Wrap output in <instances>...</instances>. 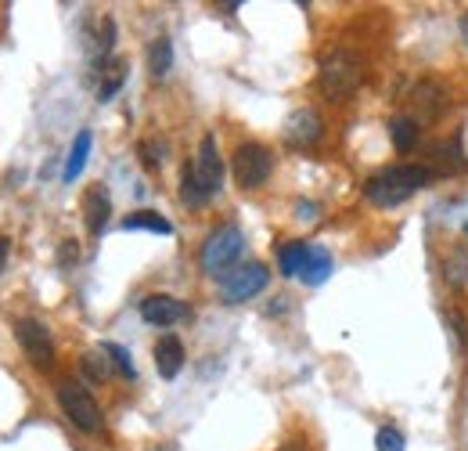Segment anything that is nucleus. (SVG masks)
I'll list each match as a JSON object with an SVG mask.
<instances>
[{
	"instance_id": "obj_1",
	"label": "nucleus",
	"mask_w": 468,
	"mask_h": 451,
	"mask_svg": "<svg viewBox=\"0 0 468 451\" xmlns=\"http://www.w3.org/2000/svg\"><path fill=\"white\" fill-rule=\"evenodd\" d=\"M433 177H436V174H433L429 163H400V166H386V170H379L375 177H368L364 195H368V202H375V206H382V210H393V206L407 202L415 192L429 188Z\"/></svg>"
},
{
	"instance_id": "obj_2",
	"label": "nucleus",
	"mask_w": 468,
	"mask_h": 451,
	"mask_svg": "<svg viewBox=\"0 0 468 451\" xmlns=\"http://www.w3.org/2000/svg\"><path fill=\"white\" fill-rule=\"evenodd\" d=\"M364 83V58L357 51H346V47H335L321 58V90L332 98V101H346L360 90Z\"/></svg>"
},
{
	"instance_id": "obj_3",
	"label": "nucleus",
	"mask_w": 468,
	"mask_h": 451,
	"mask_svg": "<svg viewBox=\"0 0 468 451\" xmlns=\"http://www.w3.org/2000/svg\"><path fill=\"white\" fill-rule=\"evenodd\" d=\"M241 253H245V235H241V228L238 224H224V228H217L210 239H206V246H202V271L210 275V278H224V275H231L234 264L241 260Z\"/></svg>"
},
{
	"instance_id": "obj_4",
	"label": "nucleus",
	"mask_w": 468,
	"mask_h": 451,
	"mask_svg": "<svg viewBox=\"0 0 468 451\" xmlns=\"http://www.w3.org/2000/svg\"><path fill=\"white\" fill-rule=\"evenodd\" d=\"M58 405H61V412L69 416V423L76 430H83V434L101 430V409H98V401L90 398V390L83 383H76V380L58 383Z\"/></svg>"
},
{
	"instance_id": "obj_5",
	"label": "nucleus",
	"mask_w": 468,
	"mask_h": 451,
	"mask_svg": "<svg viewBox=\"0 0 468 451\" xmlns=\"http://www.w3.org/2000/svg\"><path fill=\"white\" fill-rule=\"evenodd\" d=\"M231 170H234V181H238L245 192L263 188V184L270 181L274 155H270V148H267V145H259V141H245V145H238V152H234Z\"/></svg>"
},
{
	"instance_id": "obj_6",
	"label": "nucleus",
	"mask_w": 468,
	"mask_h": 451,
	"mask_svg": "<svg viewBox=\"0 0 468 451\" xmlns=\"http://www.w3.org/2000/svg\"><path fill=\"white\" fill-rule=\"evenodd\" d=\"M267 282H270V271H267L259 260H248V264L234 268L231 275L220 278V300H224V304H245V300H252L256 293H263Z\"/></svg>"
},
{
	"instance_id": "obj_7",
	"label": "nucleus",
	"mask_w": 468,
	"mask_h": 451,
	"mask_svg": "<svg viewBox=\"0 0 468 451\" xmlns=\"http://www.w3.org/2000/svg\"><path fill=\"white\" fill-rule=\"evenodd\" d=\"M14 336H18L25 358H29L36 369H51V365H54V340H51V333H47L43 322L22 318V322L14 325Z\"/></svg>"
},
{
	"instance_id": "obj_8",
	"label": "nucleus",
	"mask_w": 468,
	"mask_h": 451,
	"mask_svg": "<svg viewBox=\"0 0 468 451\" xmlns=\"http://www.w3.org/2000/svg\"><path fill=\"white\" fill-rule=\"evenodd\" d=\"M195 177H199V184L210 192V195H217L220 192V184H224V163H220V148H217V137L213 134H206L202 137V145H199V155H195Z\"/></svg>"
},
{
	"instance_id": "obj_9",
	"label": "nucleus",
	"mask_w": 468,
	"mask_h": 451,
	"mask_svg": "<svg viewBox=\"0 0 468 451\" xmlns=\"http://www.w3.org/2000/svg\"><path fill=\"white\" fill-rule=\"evenodd\" d=\"M141 318H145L148 325H159V329H166V325H177V322L192 318V307H188V304H181L177 296L155 293V296H148V300L141 304Z\"/></svg>"
},
{
	"instance_id": "obj_10",
	"label": "nucleus",
	"mask_w": 468,
	"mask_h": 451,
	"mask_svg": "<svg viewBox=\"0 0 468 451\" xmlns=\"http://www.w3.org/2000/svg\"><path fill=\"white\" fill-rule=\"evenodd\" d=\"M317 137H321V116H317L314 108H299V112L288 116V123H285V141H288V145L306 148V145H314Z\"/></svg>"
},
{
	"instance_id": "obj_11",
	"label": "nucleus",
	"mask_w": 468,
	"mask_h": 451,
	"mask_svg": "<svg viewBox=\"0 0 468 451\" xmlns=\"http://www.w3.org/2000/svg\"><path fill=\"white\" fill-rule=\"evenodd\" d=\"M108 213H112L108 188H105V184L87 188V195H83V217H87V231H90V235H101V231H105Z\"/></svg>"
},
{
	"instance_id": "obj_12",
	"label": "nucleus",
	"mask_w": 468,
	"mask_h": 451,
	"mask_svg": "<svg viewBox=\"0 0 468 451\" xmlns=\"http://www.w3.org/2000/svg\"><path fill=\"white\" fill-rule=\"evenodd\" d=\"M155 369H159L163 380H173L184 369V343L177 336H163L155 343Z\"/></svg>"
},
{
	"instance_id": "obj_13",
	"label": "nucleus",
	"mask_w": 468,
	"mask_h": 451,
	"mask_svg": "<svg viewBox=\"0 0 468 451\" xmlns=\"http://www.w3.org/2000/svg\"><path fill=\"white\" fill-rule=\"evenodd\" d=\"M90 145H94V134H90V130H80V134H76V141H72V148H69L65 170H61V177H65V181H76V177L83 174L87 155H90Z\"/></svg>"
},
{
	"instance_id": "obj_14",
	"label": "nucleus",
	"mask_w": 468,
	"mask_h": 451,
	"mask_svg": "<svg viewBox=\"0 0 468 451\" xmlns=\"http://www.w3.org/2000/svg\"><path fill=\"white\" fill-rule=\"evenodd\" d=\"M328 275H332V257H328V249L310 246V253H306V264H303L299 278H303L306 286H321V282H328Z\"/></svg>"
},
{
	"instance_id": "obj_15",
	"label": "nucleus",
	"mask_w": 468,
	"mask_h": 451,
	"mask_svg": "<svg viewBox=\"0 0 468 451\" xmlns=\"http://www.w3.org/2000/svg\"><path fill=\"white\" fill-rule=\"evenodd\" d=\"M123 231H155V235H173V224L155 213V210H137L123 221Z\"/></svg>"
},
{
	"instance_id": "obj_16",
	"label": "nucleus",
	"mask_w": 468,
	"mask_h": 451,
	"mask_svg": "<svg viewBox=\"0 0 468 451\" xmlns=\"http://www.w3.org/2000/svg\"><path fill=\"white\" fill-rule=\"evenodd\" d=\"M170 69H173V43H170V36H159L148 47V72H152V80H163Z\"/></svg>"
},
{
	"instance_id": "obj_17",
	"label": "nucleus",
	"mask_w": 468,
	"mask_h": 451,
	"mask_svg": "<svg viewBox=\"0 0 468 451\" xmlns=\"http://www.w3.org/2000/svg\"><path fill=\"white\" fill-rule=\"evenodd\" d=\"M418 119H411V116H397V119H389V137H393V145L400 148V152H411L415 145H418Z\"/></svg>"
},
{
	"instance_id": "obj_18",
	"label": "nucleus",
	"mask_w": 468,
	"mask_h": 451,
	"mask_svg": "<svg viewBox=\"0 0 468 451\" xmlns=\"http://www.w3.org/2000/svg\"><path fill=\"white\" fill-rule=\"evenodd\" d=\"M415 94H418V98H415V108L422 112V119H426V116H440V112H444V105H447V94H444L436 83H429V80H426Z\"/></svg>"
},
{
	"instance_id": "obj_19",
	"label": "nucleus",
	"mask_w": 468,
	"mask_h": 451,
	"mask_svg": "<svg viewBox=\"0 0 468 451\" xmlns=\"http://www.w3.org/2000/svg\"><path fill=\"white\" fill-rule=\"evenodd\" d=\"M181 199H184L188 206H195V210H199V206H206V202L213 199V195L199 184V177H195V166H192V163L181 170Z\"/></svg>"
},
{
	"instance_id": "obj_20",
	"label": "nucleus",
	"mask_w": 468,
	"mask_h": 451,
	"mask_svg": "<svg viewBox=\"0 0 468 451\" xmlns=\"http://www.w3.org/2000/svg\"><path fill=\"white\" fill-rule=\"evenodd\" d=\"M306 253H310V246H306V242H288V246H281V253H277L281 275L295 278V275L303 271V264H306Z\"/></svg>"
},
{
	"instance_id": "obj_21",
	"label": "nucleus",
	"mask_w": 468,
	"mask_h": 451,
	"mask_svg": "<svg viewBox=\"0 0 468 451\" xmlns=\"http://www.w3.org/2000/svg\"><path fill=\"white\" fill-rule=\"evenodd\" d=\"M98 69H105L101 87H98V101H112L116 90H119L123 80H126V65H123V61H108V65H98Z\"/></svg>"
},
{
	"instance_id": "obj_22",
	"label": "nucleus",
	"mask_w": 468,
	"mask_h": 451,
	"mask_svg": "<svg viewBox=\"0 0 468 451\" xmlns=\"http://www.w3.org/2000/svg\"><path fill=\"white\" fill-rule=\"evenodd\" d=\"M83 376H90V380H98V383H105L108 376H112V358L105 354V351H90V354H83Z\"/></svg>"
},
{
	"instance_id": "obj_23",
	"label": "nucleus",
	"mask_w": 468,
	"mask_h": 451,
	"mask_svg": "<svg viewBox=\"0 0 468 451\" xmlns=\"http://www.w3.org/2000/svg\"><path fill=\"white\" fill-rule=\"evenodd\" d=\"M101 351L112 358V365H116V372H119V376L137 380V369H134V362H130V351H126V347H119V343H105Z\"/></svg>"
},
{
	"instance_id": "obj_24",
	"label": "nucleus",
	"mask_w": 468,
	"mask_h": 451,
	"mask_svg": "<svg viewBox=\"0 0 468 451\" xmlns=\"http://www.w3.org/2000/svg\"><path fill=\"white\" fill-rule=\"evenodd\" d=\"M375 448L379 451H404V434L397 427H382L375 434Z\"/></svg>"
},
{
	"instance_id": "obj_25",
	"label": "nucleus",
	"mask_w": 468,
	"mask_h": 451,
	"mask_svg": "<svg viewBox=\"0 0 468 451\" xmlns=\"http://www.w3.org/2000/svg\"><path fill=\"white\" fill-rule=\"evenodd\" d=\"M112 43H116V22H112V18H101V36H98V65L105 61V54L112 51Z\"/></svg>"
},
{
	"instance_id": "obj_26",
	"label": "nucleus",
	"mask_w": 468,
	"mask_h": 451,
	"mask_svg": "<svg viewBox=\"0 0 468 451\" xmlns=\"http://www.w3.org/2000/svg\"><path fill=\"white\" fill-rule=\"evenodd\" d=\"M447 278H451V282H458V286L468 282V257L462 253V249L454 253V268H451V260H447Z\"/></svg>"
},
{
	"instance_id": "obj_27",
	"label": "nucleus",
	"mask_w": 468,
	"mask_h": 451,
	"mask_svg": "<svg viewBox=\"0 0 468 451\" xmlns=\"http://www.w3.org/2000/svg\"><path fill=\"white\" fill-rule=\"evenodd\" d=\"M141 163H145L148 170H159L163 152H159V145H155V141H141Z\"/></svg>"
},
{
	"instance_id": "obj_28",
	"label": "nucleus",
	"mask_w": 468,
	"mask_h": 451,
	"mask_svg": "<svg viewBox=\"0 0 468 451\" xmlns=\"http://www.w3.org/2000/svg\"><path fill=\"white\" fill-rule=\"evenodd\" d=\"M76 257H80V249H76L72 242H65V246H61V253H58V260H61V268H65V264H72Z\"/></svg>"
},
{
	"instance_id": "obj_29",
	"label": "nucleus",
	"mask_w": 468,
	"mask_h": 451,
	"mask_svg": "<svg viewBox=\"0 0 468 451\" xmlns=\"http://www.w3.org/2000/svg\"><path fill=\"white\" fill-rule=\"evenodd\" d=\"M7 257H11V239H4V235H0V271L7 268Z\"/></svg>"
},
{
	"instance_id": "obj_30",
	"label": "nucleus",
	"mask_w": 468,
	"mask_h": 451,
	"mask_svg": "<svg viewBox=\"0 0 468 451\" xmlns=\"http://www.w3.org/2000/svg\"><path fill=\"white\" fill-rule=\"evenodd\" d=\"M299 217L314 221V217H317V206H314V202H299Z\"/></svg>"
},
{
	"instance_id": "obj_31",
	"label": "nucleus",
	"mask_w": 468,
	"mask_h": 451,
	"mask_svg": "<svg viewBox=\"0 0 468 451\" xmlns=\"http://www.w3.org/2000/svg\"><path fill=\"white\" fill-rule=\"evenodd\" d=\"M458 33H462V40L468 43V11L462 14V22H458Z\"/></svg>"
},
{
	"instance_id": "obj_32",
	"label": "nucleus",
	"mask_w": 468,
	"mask_h": 451,
	"mask_svg": "<svg viewBox=\"0 0 468 451\" xmlns=\"http://www.w3.org/2000/svg\"><path fill=\"white\" fill-rule=\"evenodd\" d=\"M238 7H241L238 0H224V4H220V11H228V14H231V11H238Z\"/></svg>"
},
{
	"instance_id": "obj_33",
	"label": "nucleus",
	"mask_w": 468,
	"mask_h": 451,
	"mask_svg": "<svg viewBox=\"0 0 468 451\" xmlns=\"http://www.w3.org/2000/svg\"><path fill=\"white\" fill-rule=\"evenodd\" d=\"M281 451H306V448H303L299 441H288V445H285V448H281Z\"/></svg>"
},
{
	"instance_id": "obj_34",
	"label": "nucleus",
	"mask_w": 468,
	"mask_h": 451,
	"mask_svg": "<svg viewBox=\"0 0 468 451\" xmlns=\"http://www.w3.org/2000/svg\"><path fill=\"white\" fill-rule=\"evenodd\" d=\"M465 231H468V224H465Z\"/></svg>"
}]
</instances>
